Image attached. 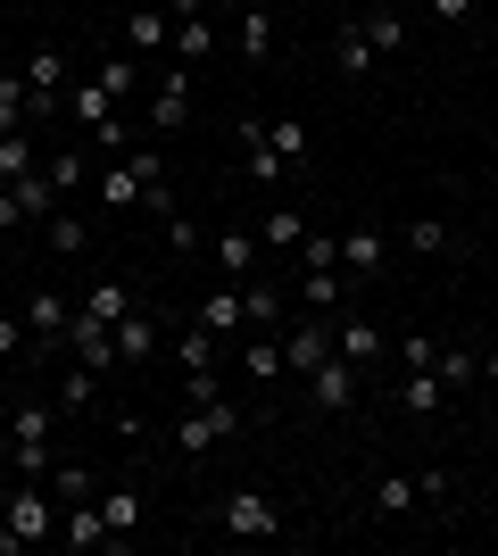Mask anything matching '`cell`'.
Returning <instances> with one entry per match:
<instances>
[{
  "instance_id": "38",
  "label": "cell",
  "mask_w": 498,
  "mask_h": 556,
  "mask_svg": "<svg viewBox=\"0 0 498 556\" xmlns=\"http://www.w3.org/2000/svg\"><path fill=\"white\" fill-rule=\"evenodd\" d=\"M432 374H440V382H449V391H465V382H482V357H474V349H440V357H432Z\"/></svg>"
},
{
  "instance_id": "22",
  "label": "cell",
  "mask_w": 498,
  "mask_h": 556,
  "mask_svg": "<svg viewBox=\"0 0 498 556\" xmlns=\"http://www.w3.org/2000/svg\"><path fill=\"white\" fill-rule=\"evenodd\" d=\"M67 316H75V307L59 300V291H34V300H25V332H34L42 349H59V341H67Z\"/></svg>"
},
{
  "instance_id": "24",
  "label": "cell",
  "mask_w": 498,
  "mask_h": 556,
  "mask_svg": "<svg viewBox=\"0 0 498 556\" xmlns=\"http://www.w3.org/2000/svg\"><path fill=\"white\" fill-rule=\"evenodd\" d=\"M332 67L349 75V84H357V75H374V42H366V25H357V17L332 34Z\"/></svg>"
},
{
  "instance_id": "16",
  "label": "cell",
  "mask_w": 498,
  "mask_h": 556,
  "mask_svg": "<svg viewBox=\"0 0 498 556\" xmlns=\"http://www.w3.org/2000/svg\"><path fill=\"white\" fill-rule=\"evenodd\" d=\"M332 349H341L349 366H374V357H382V325H366V316H349V307H332Z\"/></svg>"
},
{
  "instance_id": "40",
  "label": "cell",
  "mask_w": 498,
  "mask_h": 556,
  "mask_svg": "<svg viewBox=\"0 0 498 556\" xmlns=\"http://www.w3.org/2000/svg\"><path fill=\"white\" fill-rule=\"evenodd\" d=\"M258 134H266V141H274V150H283V159H291V166L308 159V125H299V116H274V125H258Z\"/></svg>"
},
{
  "instance_id": "42",
  "label": "cell",
  "mask_w": 498,
  "mask_h": 556,
  "mask_svg": "<svg viewBox=\"0 0 498 556\" xmlns=\"http://www.w3.org/2000/svg\"><path fill=\"white\" fill-rule=\"evenodd\" d=\"M92 75L117 92V109H125V100H133V84H142V59H108V67H92Z\"/></svg>"
},
{
  "instance_id": "49",
  "label": "cell",
  "mask_w": 498,
  "mask_h": 556,
  "mask_svg": "<svg viewBox=\"0 0 498 556\" xmlns=\"http://www.w3.org/2000/svg\"><path fill=\"white\" fill-rule=\"evenodd\" d=\"M17 225H25V208L9 200V191H0V232H17Z\"/></svg>"
},
{
  "instance_id": "37",
  "label": "cell",
  "mask_w": 498,
  "mask_h": 556,
  "mask_svg": "<svg viewBox=\"0 0 498 556\" xmlns=\"http://www.w3.org/2000/svg\"><path fill=\"white\" fill-rule=\"evenodd\" d=\"M341 266H349V275H374L382 266V232H366V225L341 232Z\"/></svg>"
},
{
  "instance_id": "32",
  "label": "cell",
  "mask_w": 498,
  "mask_h": 556,
  "mask_svg": "<svg viewBox=\"0 0 498 556\" xmlns=\"http://www.w3.org/2000/svg\"><path fill=\"white\" fill-rule=\"evenodd\" d=\"M92 399H100V374L92 366H67V374H59V416H92Z\"/></svg>"
},
{
  "instance_id": "25",
  "label": "cell",
  "mask_w": 498,
  "mask_h": 556,
  "mask_svg": "<svg viewBox=\"0 0 498 556\" xmlns=\"http://www.w3.org/2000/svg\"><path fill=\"white\" fill-rule=\"evenodd\" d=\"M299 241H308V216L291 208V200H274V208H266V232H258V250H299Z\"/></svg>"
},
{
  "instance_id": "15",
  "label": "cell",
  "mask_w": 498,
  "mask_h": 556,
  "mask_svg": "<svg viewBox=\"0 0 498 556\" xmlns=\"http://www.w3.org/2000/svg\"><path fill=\"white\" fill-rule=\"evenodd\" d=\"M391 399H399V416H440V407H449V382H440L432 366H407Z\"/></svg>"
},
{
  "instance_id": "45",
  "label": "cell",
  "mask_w": 498,
  "mask_h": 556,
  "mask_svg": "<svg viewBox=\"0 0 498 556\" xmlns=\"http://www.w3.org/2000/svg\"><path fill=\"white\" fill-rule=\"evenodd\" d=\"M432 357H440L432 332H399V366H432Z\"/></svg>"
},
{
  "instance_id": "27",
  "label": "cell",
  "mask_w": 498,
  "mask_h": 556,
  "mask_svg": "<svg viewBox=\"0 0 498 556\" xmlns=\"http://www.w3.org/2000/svg\"><path fill=\"white\" fill-rule=\"evenodd\" d=\"M42 232H50V250H59V257H84V250H92V225H84L75 208H50Z\"/></svg>"
},
{
  "instance_id": "39",
  "label": "cell",
  "mask_w": 498,
  "mask_h": 556,
  "mask_svg": "<svg viewBox=\"0 0 498 556\" xmlns=\"http://www.w3.org/2000/svg\"><path fill=\"white\" fill-rule=\"evenodd\" d=\"M75 307H92V316H108V325H117V316H133V307H142V300H133L125 282H92V291H84V300H75Z\"/></svg>"
},
{
  "instance_id": "20",
  "label": "cell",
  "mask_w": 498,
  "mask_h": 556,
  "mask_svg": "<svg viewBox=\"0 0 498 556\" xmlns=\"http://www.w3.org/2000/svg\"><path fill=\"white\" fill-rule=\"evenodd\" d=\"M191 325H208L216 341H225V332H241V325H250V316H241V282H216L208 300L191 307Z\"/></svg>"
},
{
  "instance_id": "19",
  "label": "cell",
  "mask_w": 498,
  "mask_h": 556,
  "mask_svg": "<svg viewBox=\"0 0 498 556\" xmlns=\"http://www.w3.org/2000/svg\"><path fill=\"white\" fill-rule=\"evenodd\" d=\"M208 257H216V275H225V282H250V266H258V241H250L241 225H225V232L208 241Z\"/></svg>"
},
{
  "instance_id": "35",
  "label": "cell",
  "mask_w": 498,
  "mask_h": 556,
  "mask_svg": "<svg viewBox=\"0 0 498 556\" xmlns=\"http://www.w3.org/2000/svg\"><path fill=\"white\" fill-rule=\"evenodd\" d=\"M407 507H424L416 473H382V482H374V515H407Z\"/></svg>"
},
{
  "instance_id": "52",
  "label": "cell",
  "mask_w": 498,
  "mask_h": 556,
  "mask_svg": "<svg viewBox=\"0 0 498 556\" xmlns=\"http://www.w3.org/2000/svg\"><path fill=\"white\" fill-rule=\"evenodd\" d=\"M0 67H9V59H0Z\"/></svg>"
},
{
  "instance_id": "43",
  "label": "cell",
  "mask_w": 498,
  "mask_h": 556,
  "mask_svg": "<svg viewBox=\"0 0 498 556\" xmlns=\"http://www.w3.org/2000/svg\"><path fill=\"white\" fill-rule=\"evenodd\" d=\"M299 266H341V232H308V241H299Z\"/></svg>"
},
{
  "instance_id": "33",
  "label": "cell",
  "mask_w": 498,
  "mask_h": 556,
  "mask_svg": "<svg viewBox=\"0 0 498 556\" xmlns=\"http://www.w3.org/2000/svg\"><path fill=\"white\" fill-rule=\"evenodd\" d=\"M357 25H366L374 59H399V50H407V17H399V9H374V17H357Z\"/></svg>"
},
{
  "instance_id": "46",
  "label": "cell",
  "mask_w": 498,
  "mask_h": 556,
  "mask_svg": "<svg viewBox=\"0 0 498 556\" xmlns=\"http://www.w3.org/2000/svg\"><path fill=\"white\" fill-rule=\"evenodd\" d=\"M25 341H34V332H25V316H0V366H9V357H25Z\"/></svg>"
},
{
  "instance_id": "36",
  "label": "cell",
  "mask_w": 498,
  "mask_h": 556,
  "mask_svg": "<svg viewBox=\"0 0 498 556\" xmlns=\"http://www.w3.org/2000/svg\"><path fill=\"white\" fill-rule=\"evenodd\" d=\"M50 498H59V507H75V498H100L92 465H50Z\"/></svg>"
},
{
  "instance_id": "47",
  "label": "cell",
  "mask_w": 498,
  "mask_h": 556,
  "mask_svg": "<svg viewBox=\"0 0 498 556\" xmlns=\"http://www.w3.org/2000/svg\"><path fill=\"white\" fill-rule=\"evenodd\" d=\"M416 490H424V507H432V498H449V465H424V473H416Z\"/></svg>"
},
{
  "instance_id": "48",
  "label": "cell",
  "mask_w": 498,
  "mask_h": 556,
  "mask_svg": "<svg viewBox=\"0 0 498 556\" xmlns=\"http://www.w3.org/2000/svg\"><path fill=\"white\" fill-rule=\"evenodd\" d=\"M424 9H432V17H440V25H457V17H474L482 0H424Z\"/></svg>"
},
{
  "instance_id": "28",
  "label": "cell",
  "mask_w": 498,
  "mask_h": 556,
  "mask_svg": "<svg viewBox=\"0 0 498 556\" xmlns=\"http://www.w3.org/2000/svg\"><path fill=\"white\" fill-rule=\"evenodd\" d=\"M241 316H250V325H258V332H274V325H283V291L250 275V282H241Z\"/></svg>"
},
{
  "instance_id": "11",
  "label": "cell",
  "mask_w": 498,
  "mask_h": 556,
  "mask_svg": "<svg viewBox=\"0 0 498 556\" xmlns=\"http://www.w3.org/2000/svg\"><path fill=\"white\" fill-rule=\"evenodd\" d=\"M324 357H332V316H308L299 332H283V366L299 374V382H308V374L324 366Z\"/></svg>"
},
{
  "instance_id": "21",
  "label": "cell",
  "mask_w": 498,
  "mask_h": 556,
  "mask_svg": "<svg viewBox=\"0 0 498 556\" xmlns=\"http://www.w3.org/2000/svg\"><path fill=\"white\" fill-rule=\"evenodd\" d=\"M100 515H108V532H117V540H133V532H142V515H150L142 482H117V490H100Z\"/></svg>"
},
{
  "instance_id": "50",
  "label": "cell",
  "mask_w": 498,
  "mask_h": 556,
  "mask_svg": "<svg viewBox=\"0 0 498 556\" xmlns=\"http://www.w3.org/2000/svg\"><path fill=\"white\" fill-rule=\"evenodd\" d=\"M0 556H25V540H17V532H9V523H0Z\"/></svg>"
},
{
  "instance_id": "31",
  "label": "cell",
  "mask_w": 498,
  "mask_h": 556,
  "mask_svg": "<svg viewBox=\"0 0 498 556\" xmlns=\"http://www.w3.org/2000/svg\"><path fill=\"white\" fill-rule=\"evenodd\" d=\"M50 184H59V200H84L92 191V159L84 150H50Z\"/></svg>"
},
{
  "instance_id": "29",
  "label": "cell",
  "mask_w": 498,
  "mask_h": 556,
  "mask_svg": "<svg viewBox=\"0 0 498 556\" xmlns=\"http://www.w3.org/2000/svg\"><path fill=\"white\" fill-rule=\"evenodd\" d=\"M42 166V141H34V125L25 134H0V184H17V175H34Z\"/></svg>"
},
{
  "instance_id": "41",
  "label": "cell",
  "mask_w": 498,
  "mask_h": 556,
  "mask_svg": "<svg viewBox=\"0 0 498 556\" xmlns=\"http://www.w3.org/2000/svg\"><path fill=\"white\" fill-rule=\"evenodd\" d=\"M407 250H416V257H440V250H449V225H440V216H416V225H407Z\"/></svg>"
},
{
  "instance_id": "5",
  "label": "cell",
  "mask_w": 498,
  "mask_h": 556,
  "mask_svg": "<svg viewBox=\"0 0 498 556\" xmlns=\"http://www.w3.org/2000/svg\"><path fill=\"white\" fill-rule=\"evenodd\" d=\"M216 515H225V532H233V540H274V532H283V507H274L266 490H233Z\"/></svg>"
},
{
  "instance_id": "17",
  "label": "cell",
  "mask_w": 498,
  "mask_h": 556,
  "mask_svg": "<svg viewBox=\"0 0 498 556\" xmlns=\"http://www.w3.org/2000/svg\"><path fill=\"white\" fill-rule=\"evenodd\" d=\"M233 50L250 59V67H266V59H274V9H266V0H250V9H241V25H233Z\"/></svg>"
},
{
  "instance_id": "1",
  "label": "cell",
  "mask_w": 498,
  "mask_h": 556,
  "mask_svg": "<svg viewBox=\"0 0 498 556\" xmlns=\"http://www.w3.org/2000/svg\"><path fill=\"white\" fill-rule=\"evenodd\" d=\"M233 432H241V407H233L225 391L175 416V448H183V457H208V448H216V441H233Z\"/></svg>"
},
{
  "instance_id": "13",
  "label": "cell",
  "mask_w": 498,
  "mask_h": 556,
  "mask_svg": "<svg viewBox=\"0 0 498 556\" xmlns=\"http://www.w3.org/2000/svg\"><path fill=\"white\" fill-rule=\"evenodd\" d=\"M158 349H166V325H158V316H142V307H133V316H117V366H150Z\"/></svg>"
},
{
  "instance_id": "2",
  "label": "cell",
  "mask_w": 498,
  "mask_h": 556,
  "mask_svg": "<svg viewBox=\"0 0 498 556\" xmlns=\"http://www.w3.org/2000/svg\"><path fill=\"white\" fill-rule=\"evenodd\" d=\"M0 523L25 540V548H42V540H59V498H50V482H17L9 498H0Z\"/></svg>"
},
{
  "instance_id": "7",
  "label": "cell",
  "mask_w": 498,
  "mask_h": 556,
  "mask_svg": "<svg viewBox=\"0 0 498 556\" xmlns=\"http://www.w3.org/2000/svg\"><path fill=\"white\" fill-rule=\"evenodd\" d=\"M357 374H366V366H349L341 349L308 374V391H316V407H324V416H349V407H357Z\"/></svg>"
},
{
  "instance_id": "14",
  "label": "cell",
  "mask_w": 498,
  "mask_h": 556,
  "mask_svg": "<svg viewBox=\"0 0 498 556\" xmlns=\"http://www.w3.org/2000/svg\"><path fill=\"white\" fill-rule=\"evenodd\" d=\"M283 332H250V341H241V382H250V391H266V382H283Z\"/></svg>"
},
{
  "instance_id": "30",
  "label": "cell",
  "mask_w": 498,
  "mask_h": 556,
  "mask_svg": "<svg viewBox=\"0 0 498 556\" xmlns=\"http://www.w3.org/2000/svg\"><path fill=\"white\" fill-rule=\"evenodd\" d=\"M175 366H183V374H216V332L183 325V332H175Z\"/></svg>"
},
{
  "instance_id": "6",
  "label": "cell",
  "mask_w": 498,
  "mask_h": 556,
  "mask_svg": "<svg viewBox=\"0 0 498 556\" xmlns=\"http://www.w3.org/2000/svg\"><path fill=\"white\" fill-rule=\"evenodd\" d=\"M175 42V9H166V0H142V9H133V17H125V59H158V50Z\"/></svg>"
},
{
  "instance_id": "4",
  "label": "cell",
  "mask_w": 498,
  "mask_h": 556,
  "mask_svg": "<svg viewBox=\"0 0 498 556\" xmlns=\"http://www.w3.org/2000/svg\"><path fill=\"white\" fill-rule=\"evenodd\" d=\"M59 548H75V556H100V548H125V540L108 532L100 498H75V507H59Z\"/></svg>"
},
{
  "instance_id": "34",
  "label": "cell",
  "mask_w": 498,
  "mask_h": 556,
  "mask_svg": "<svg viewBox=\"0 0 498 556\" xmlns=\"http://www.w3.org/2000/svg\"><path fill=\"white\" fill-rule=\"evenodd\" d=\"M299 300H308V316H332V307H341V266H308V275H299Z\"/></svg>"
},
{
  "instance_id": "12",
  "label": "cell",
  "mask_w": 498,
  "mask_h": 556,
  "mask_svg": "<svg viewBox=\"0 0 498 556\" xmlns=\"http://www.w3.org/2000/svg\"><path fill=\"white\" fill-rule=\"evenodd\" d=\"M183 116H191V67H166L158 92H150V134H175Z\"/></svg>"
},
{
  "instance_id": "44",
  "label": "cell",
  "mask_w": 498,
  "mask_h": 556,
  "mask_svg": "<svg viewBox=\"0 0 498 556\" xmlns=\"http://www.w3.org/2000/svg\"><path fill=\"white\" fill-rule=\"evenodd\" d=\"M166 250H175V257H191V250H200V225H191V208H175V216H166Z\"/></svg>"
},
{
  "instance_id": "3",
  "label": "cell",
  "mask_w": 498,
  "mask_h": 556,
  "mask_svg": "<svg viewBox=\"0 0 498 556\" xmlns=\"http://www.w3.org/2000/svg\"><path fill=\"white\" fill-rule=\"evenodd\" d=\"M75 357V366H92L100 382H108V374H117V325H108V316H92V307H75L67 316V341H59Z\"/></svg>"
},
{
  "instance_id": "23",
  "label": "cell",
  "mask_w": 498,
  "mask_h": 556,
  "mask_svg": "<svg viewBox=\"0 0 498 556\" xmlns=\"http://www.w3.org/2000/svg\"><path fill=\"white\" fill-rule=\"evenodd\" d=\"M92 200H100V208H117V216H125V208H142V175H133L125 159H117V166H100V175H92Z\"/></svg>"
},
{
  "instance_id": "18",
  "label": "cell",
  "mask_w": 498,
  "mask_h": 556,
  "mask_svg": "<svg viewBox=\"0 0 498 556\" xmlns=\"http://www.w3.org/2000/svg\"><path fill=\"white\" fill-rule=\"evenodd\" d=\"M166 9H175V0H166ZM200 59H216V9L175 17V67H200Z\"/></svg>"
},
{
  "instance_id": "51",
  "label": "cell",
  "mask_w": 498,
  "mask_h": 556,
  "mask_svg": "<svg viewBox=\"0 0 498 556\" xmlns=\"http://www.w3.org/2000/svg\"><path fill=\"white\" fill-rule=\"evenodd\" d=\"M208 9H250V0H208Z\"/></svg>"
},
{
  "instance_id": "26",
  "label": "cell",
  "mask_w": 498,
  "mask_h": 556,
  "mask_svg": "<svg viewBox=\"0 0 498 556\" xmlns=\"http://www.w3.org/2000/svg\"><path fill=\"white\" fill-rule=\"evenodd\" d=\"M25 125H34V92L17 67H0V134H25Z\"/></svg>"
},
{
  "instance_id": "9",
  "label": "cell",
  "mask_w": 498,
  "mask_h": 556,
  "mask_svg": "<svg viewBox=\"0 0 498 556\" xmlns=\"http://www.w3.org/2000/svg\"><path fill=\"white\" fill-rule=\"evenodd\" d=\"M25 92H34V116H50L59 109V100H67V50H34V59H25Z\"/></svg>"
},
{
  "instance_id": "8",
  "label": "cell",
  "mask_w": 498,
  "mask_h": 556,
  "mask_svg": "<svg viewBox=\"0 0 498 556\" xmlns=\"http://www.w3.org/2000/svg\"><path fill=\"white\" fill-rule=\"evenodd\" d=\"M258 125H266V116H241V166H250V184H266V191H274V184H291V159H283V150H274V141L258 134Z\"/></svg>"
},
{
  "instance_id": "10",
  "label": "cell",
  "mask_w": 498,
  "mask_h": 556,
  "mask_svg": "<svg viewBox=\"0 0 498 556\" xmlns=\"http://www.w3.org/2000/svg\"><path fill=\"white\" fill-rule=\"evenodd\" d=\"M67 109H75V125H84V141H100L108 125H125V116H117V92H108L100 75H84V84H75V92H67Z\"/></svg>"
}]
</instances>
